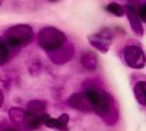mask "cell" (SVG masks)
<instances>
[{"label": "cell", "mask_w": 146, "mask_h": 131, "mask_svg": "<svg viewBox=\"0 0 146 131\" xmlns=\"http://www.w3.org/2000/svg\"><path fill=\"white\" fill-rule=\"evenodd\" d=\"M88 41L92 47L102 54H107L109 51L111 44L113 42V33L108 28H104L98 33L90 34L88 36Z\"/></svg>", "instance_id": "obj_6"}, {"label": "cell", "mask_w": 146, "mask_h": 131, "mask_svg": "<svg viewBox=\"0 0 146 131\" xmlns=\"http://www.w3.org/2000/svg\"><path fill=\"white\" fill-rule=\"evenodd\" d=\"M68 105L73 108L81 111H91V106L89 104L87 96L84 92L75 93L68 98Z\"/></svg>", "instance_id": "obj_9"}, {"label": "cell", "mask_w": 146, "mask_h": 131, "mask_svg": "<svg viewBox=\"0 0 146 131\" xmlns=\"http://www.w3.org/2000/svg\"><path fill=\"white\" fill-rule=\"evenodd\" d=\"M134 96L136 101L143 105L146 106V81H139L134 85Z\"/></svg>", "instance_id": "obj_11"}, {"label": "cell", "mask_w": 146, "mask_h": 131, "mask_svg": "<svg viewBox=\"0 0 146 131\" xmlns=\"http://www.w3.org/2000/svg\"><path fill=\"white\" fill-rule=\"evenodd\" d=\"M3 1H5V0H0V7H1V5L3 3Z\"/></svg>", "instance_id": "obj_19"}, {"label": "cell", "mask_w": 146, "mask_h": 131, "mask_svg": "<svg viewBox=\"0 0 146 131\" xmlns=\"http://www.w3.org/2000/svg\"><path fill=\"white\" fill-rule=\"evenodd\" d=\"M3 101H5V97H3V93H2V91L0 90V107L2 106V104H3Z\"/></svg>", "instance_id": "obj_17"}, {"label": "cell", "mask_w": 146, "mask_h": 131, "mask_svg": "<svg viewBox=\"0 0 146 131\" xmlns=\"http://www.w3.org/2000/svg\"><path fill=\"white\" fill-rule=\"evenodd\" d=\"M37 42L43 50L52 55L65 47L67 45V38L60 29L54 26H46L38 32Z\"/></svg>", "instance_id": "obj_2"}, {"label": "cell", "mask_w": 146, "mask_h": 131, "mask_svg": "<svg viewBox=\"0 0 146 131\" xmlns=\"http://www.w3.org/2000/svg\"><path fill=\"white\" fill-rule=\"evenodd\" d=\"M2 131H21V130H19V129L15 128V127H8V128L3 129Z\"/></svg>", "instance_id": "obj_16"}, {"label": "cell", "mask_w": 146, "mask_h": 131, "mask_svg": "<svg viewBox=\"0 0 146 131\" xmlns=\"http://www.w3.org/2000/svg\"><path fill=\"white\" fill-rule=\"evenodd\" d=\"M68 122H69V116L67 114H62L57 118L51 117L48 114H46L43 118L44 126L57 131H68Z\"/></svg>", "instance_id": "obj_7"}, {"label": "cell", "mask_w": 146, "mask_h": 131, "mask_svg": "<svg viewBox=\"0 0 146 131\" xmlns=\"http://www.w3.org/2000/svg\"><path fill=\"white\" fill-rule=\"evenodd\" d=\"M106 11L109 12L110 14L117 16V18H121V16H123L125 14L124 8L122 7L121 5L117 3V2H111V3H109L106 7Z\"/></svg>", "instance_id": "obj_13"}, {"label": "cell", "mask_w": 146, "mask_h": 131, "mask_svg": "<svg viewBox=\"0 0 146 131\" xmlns=\"http://www.w3.org/2000/svg\"><path fill=\"white\" fill-rule=\"evenodd\" d=\"M125 13L127 15V19L130 21V25H131L133 32L137 35V36H142L144 31H143V26H142V21L139 19V11L136 9L135 5H131L127 3L126 8H125Z\"/></svg>", "instance_id": "obj_8"}, {"label": "cell", "mask_w": 146, "mask_h": 131, "mask_svg": "<svg viewBox=\"0 0 146 131\" xmlns=\"http://www.w3.org/2000/svg\"><path fill=\"white\" fill-rule=\"evenodd\" d=\"M50 2H58L59 0H48Z\"/></svg>", "instance_id": "obj_18"}, {"label": "cell", "mask_w": 146, "mask_h": 131, "mask_svg": "<svg viewBox=\"0 0 146 131\" xmlns=\"http://www.w3.org/2000/svg\"><path fill=\"white\" fill-rule=\"evenodd\" d=\"M9 116L15 128L23 131L24 129V109L21 107H13L9 110Z\"/></svg>", "instance_id": "obj_10"}, {"label": "cell", "mask_w": 146, "mask_h": 131, "mask_svg": "<svg viewBox=\"0 0 146 131\" xmlns=\"http://www.w3.org/2000/svg\"><path fill=\"white\" fill-rule=\"evenodd\" d=\"M81 64L84 65L85 68L87 69H95L96 65H97V58L94 54L91 52H87L82 56V59H81Z\"/></svg>", "instance_id": "obj_14"}, {"label": "cell", "mask_w": 146, "mask_h": 131, "mask_svg": "<svg viewBox=\"0 0 146 131\" xmlns=\"http://www.w3.org/2000/svg\"><path fill=\"white\" fill-rule=\"evenodd\" d=\"M46 103L40 100H33L24 109V129L23 131H33L43 124V118L46 115Z\"/></svg>", "instance_id": "obj_4"}, {"label": "cell", "mask_w": 146, "mask_h": 131, "mask_svg": "<svg viewBox=\"0 0 146 131\" xmlns=\"http://www.w3.org/2000/svg\"><path fill=\"white\" fill-rule=\"evenodd\" d=\"M9 57H10L9 45L7 44L5 38L0 37V66L6 65L9 61Z\"/></svg>", "instance_id": "obj_12"}, {"label": "cell", "mask_w": 146, "mask_h": 131, "mask_svg": "<svg viewBox=\"0 0 146 131\" xmlns=\"http://www.w3.org/2000/svg\"><path fill=\"white\" fill-rule=\"evenodd\" d=\"M125 64L132 69H143L146 64V56L137 45H129L123 50Z\"/></svg>", "instance_id": "obj_5"}, {"label": "cell", "mask_w": 146, "mask_h": 131, "mask_svg": "<svg viewBox=\"0 0 146 131\" xmlns=\"http://www.w3.org/2000/svg\"><path fill=\"white\" fill-rule=\"evenodd\" d=\"M34 38L33 29L28 24H17L6 31L5 39L9 47L20 48L29 45Z\"/></svg>", "instance_id": "obj_3"}, {"label": "cell", "mask_w": 146, "mask_h": 131, "mask_svg": "<svg viewBox=\"0 0 146 131\" xmlns=\"http://www.w3.org/2000/svg\"><path fill=\"white\" fill-rule=\"evenodd\" d=\"M84 93L87 96L92 111H95L98 116L106 119L111 115L113 100L106 90L96 85H90L84 91Z\"/></svg>", "instance_id": "obj_1"}, {"label": "cell", "mask_w": 146, "mask_h": 131, "mask_svg": "<svg viewBox=\"0 0 146 131\" xmlns=\"http://www.w3.org/2000/svg\"><path fill=\"white\" fill-rule=\"evenodd\" d=\"M137 11H139V15L141 21L146 23V2L143 3V5L137 9Z\"/></svg>", "instance_id": "obj_15"}]
</instances>
